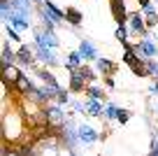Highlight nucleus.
I'll use <instances>...</instances> for the list:
<instances>
[{
	"mask_svg": "<svg viewBox=\"0 0 158 156\" xmlns=\"http://www.w3.org/2000/svg\"><path fill=\"white\" fill-rule=\"evenodd\" d=\"M109 10H112V16L116 24H126L128 21V12H126V2L123 0H109Z\"/></svg>",
	"mask_w": 158,
	"mask_h": 156,
	"instance_id": "f257e3e1",
	"label": "nucleus"
},
{
	"mask_svg": "<svg viewBox=\"0 0 158 156\" xmlns=\"http://www.w3.org/2000/svg\"><path fill=\"white\" fill-rule=\"evenodd\" d=\"M77 133H79V142H84V145H93V142L98 140V133H95L91 126H86V124H79Z\"/></svg>",
	"mask_w": 158,
	"mask_h": 156,
	"instance_id": "f03ea898",
	"label": "nucleus"
},
{
	"mask_svg": "<svg viewBox=\"0 0 158 156\" xmlns=\"http://www.w3.org/2000/svg\"><path fill=\"white\" fill-rule=\"evenodd\" d=\"M35 42H37V44H44V47H49V49L58 47V40H56L54 30H47L44 35H42V33H35Z\"/></svg>",
	"mask_w": 158,
	"mask_h": 156,
	"instance_id": "7ed1b4c3",
	"label": "nucleus"
},
{
	"mask_svg": "<svg viewBox=\"0 0 158 156\" xmlns=\"http://www.w3.org/2000/svg\"><path fill=\"white\" fill-rule=\"evenodd\" d=\"M128 28L133 30V33H139V35H147V28H144V21H142V16L135 12V14H130L128 16Z\"/></svg>",
	"mask_w": 158,
	"mask_h": 156,
	"instance_id": "20e7f679",
	"label": "nucleus"
},
{
	"mask_svg": "<svg viewBox=\"0 0 158 156\" xmlns=\"http://www.w3.org/2000/svg\"><path fill=\"white\" fill-rule=\"evenodd\" d=\"M37 56L44 61L47 65H56V63H58V58L51 54V49H49V47H44V44H37Z\"/></svg>",
	"mask_w": 158,
	"mask_h": 156,
	"instance_id": "39448f33",
	"label": "nucleus"
},
{
	"mask_svg": "<svg viewBox=\"0 0 158 156\" xmlns=\"http://www.w3.org/2000/svg\"><path fill=\"white\" fill-rule=\"evenodd\" d=\"M79 54H81V58H84V61H95V58H98V54H95V49H93V44L86 42V40L79 44Z\"/></svg>",
	"mask_w": 158,
	"mask_h": 156,
	"instance_id": "423d86ee",
	"label": "nucleus"
},
{
	"mask_svg": "<svg viewBox=\"0 0 158 156\" xmlns=\"http://www.w3.org/2000/svg\"><path fill=\"white\" fill-rule=\"evenodd\" d=\"M95 68H98L102 75H112V72H116L118 65L112 63V61H107V58H95Z\"/></svg>",
	"mask_w": 158,
	"mask_h": 156,
	"instance_id": "0eeeda50",
	"label": "nucleus"
},
{
	"mask_svg": "<svg viewBox=\"0 0 158 156\" xmlns=\"http://www.w3.org/2000/svg\"><path fill=\"white\" fill-rule=\"evenodd\" d=\"M100 100H102V98H100ZM100 100H98V98H91V100L86 102V112L93 114V117H100V114H105V110H102V105H100Z\"/></svg>",
	"mask_w": 158,
	"mask_h": 156,
	"instance_id": "6e6552de",
	"label": "nucleus"
},
{
	"mask_svg": "<svg viewBox=\"0 0 158 156\" xmlns=\"http://www.w3.org/2000/svg\"><path fill=\"white\" fill-rule=\"evenodd\" d=\"M137 51H139V54H144V56H156V54H158L156 44L149 42V40H142V42L137 44Z\"/></svg>",
	"mask_w": 158,
	"mask_h": 156,
	"instance_id": "1a4fd4ad",
	"label": "nucleus"
},
{
	"mask_svg": "<svg viewBox=\"0 0 158 156\" xmlns=\"http://www.w3.org/2000/svg\"><path fill=\"white\" fill-rule=\"evenodd\" d=\"M65 21H70L72 26H79L81 21H84V16H81V12H79V10L68 7V10H65Z\"/></svg>",
	"mask_w": 158,
	"mask_h": 156,
	"instance_id": "9d476101",
	"label": "nucleus"
},
{
	"mask_svg": "<svg viewBox=\"0 0 158 156\" xmlns=\"http://www.w3.org/2000/svg\"><path fill=\"white\" fill-rule=\"evenodd\" d=\"M70 82H72V84H70V91H74V93H79V91H84V89H86V79L84 77H81V75H79V72H72V79H70Z\"/></svg>",
	"mask_w": 158,
	"mask_h": 156,
	"instance_id": "9b49d317",
	"label": "nucleus"
},
{
	"mask_svg": "<svg viewBox=\"0 0 158 156\" xmlns=\"http://www.w3.org/2000/svg\"><path fill=\"white\" fill-rule=\"evenodd\" d=\"M16 61H19L21 65H33L35 61H33V54H30L26 47H21L19 51H16Z\"/></svg>",
	"mask_w": 158,
	"mask_h": 156,
	"instance_id": "f8f14e48",
	"label": "nucleus"
},
{
	"mask_svg": "<svg viewBox=\"0 0 158 156\" xmlns=\"http://www.w3.org/2000/svg\"><path fill=\"white\" fill-rule=\"evenodd\" d=\"M47 117H49L51 124H65V114L60 112L58 107H49L47 110Z\"/></svg>",
	"mask_w": 158,
	"mask_h": 156,
	"instance_id": "ddd939ff",
	"label": "nucleus"
},
{
	"mask_svg": "<svg viewBox=\"0 0 158 156\" xmlns=\"http://www.w3.org/2000/svg\"><path fill=\"white\" fill-rule=\"evenodd\" d=\"M16 86H19V91H21V93H33V91H35V86L30 84V79H28V77H23V75L16 79Z\"/></svg>",
	"mask_w": 158,
	"mask_h": 156,
	"instance_id": "4468645a",
	"label": "nucleus"
},
{
	"mask_svg": "<svg viewBox=\"0 0 158 156\" xmlns=\"http://www.w3.org/2000/svg\"><path fill=\"white\" fill-rule=\"evenodd\" d=\"M44 7H47V10H49V12H51V14H54L58 21H63V19H65V12H63V10H58V7H56L51 0H44Z\"/></svg>",
	"mask_w": 158,
	"mask_h": 156,
	"instance_id": "2eb2a0df",
	"label": "nucleus"
},
{
	"mask_svg": "<svg viewBox=\"0 0 158 156\" xmlns=\"http://www.w3.org/2000/svg\"><path fill=\"white\" fill-rule=\"evenodd\" d=\"M40 79H42V82H44V84H51V86H58V82H56V77H54V75H51L49 72V70H40Z\"/></svg>",
	"mask_w": 158,
	"mask_h": 156,
	"instance_id": "dca6fc26",
	"label": "nucleus"
},
{
	"mask_svg": "<svg viewBox=\"0 0 158 156\" xmlns=\"http://www.w3.org/2000/svg\"><path fill=\"white\" fill-rule=\"evenodd\" d=\"M72 72H79V75H81V77L86 79V82H93V79H95V72H93V70H89V68H86V65H81V68L72 70Z\"/></svg>",
	"mask_w": 158,
	"mask_h": 156,
	"instance_id": "f3484780",
	"label": "nucleus"
},
{
	"mask_svg": "<svg viewBox=\"0 0 158 156\" xmlns=\"http://www.w3.org/2000/svg\"><path fill=\"white\" fill-rule=\"evenodd\" d=\"M114 35H116V40L126 42V35H128V30H126V24H118V28L114 30Z\"/></svg>",
	"mask_w": 158,
	"mask_h": 156,
	"instance_id": "a211bd4d",
	"label": "nucleus"
},
{
	"mask_svg": "<svg viewBox=\"0 0 158 156\" xmlns=\"http://www.w3.org/2000/svg\"><path fill=\"white\" fill-rule=\"evenodd\" d=\"M86 93H89L91 98H105V91H102V89H98V86H89V89H86Z\"/></svg>",
	"mask_w": 158,
	"mask_h": 156,
	"instance_id": "6ab92c4d",
	"label": "nucleus"
},
{
	"mask_svg": "<svg viewBox=\"0 0 158 156\" xmlns=\"http://www.w3.org/2000/svg\"><path fill=\"white\" fill-rule=\"evenodd\" d=\"M128 119H130V112H128V110H116V121H118V124H126Z\"/></svg>",
	"mask_w": 158,
	"mask_h": 156,
	"instance_id": "aec40b11",
	"label": "nucleus"
},
{
	"mask_svg": "<svg viewBox=\"0 0 158 156\" xmlns=\"http://www.w3.org/2000/svg\"><path fill=\"white\" fill-rule=\"evenodd\" d=\"M116 110H118V107L112 102V105H109V107L105 110V117H107V119H116Z\"/></svg>",
	"mask_w": 158,
	"mask_h": 156,
	"instance_id": "412c9836",
	"label": "nucleus"
},
{
	"mask_svg": "<svg viewBox=\"0 0 158 156\" xmlns=\"http://www.w3.org/2000/svg\"><path fill=\"white\" fill-rule=\"evenodd\" d=\"M56 102H58V105H65V102H68V91H63V89H60L58 96H56Z\"/></svg>",
	"mask_w": 158,
	"mask_h": 156,
	"instance_id": "4be33fe9",
	"label": "nucleus"
},
{
	"mask_svg": "<svg viewBox=\"0 0 158 156\" xmlns=\"http://www.w3.org/2000/svg\"><path fill=\"white\" fill-rule=\"evenodd\" d=\"M147 70H149V75H156V77H158V63L147 61Z\"/></svg>",
	"mask_w": 158,
	"mask_h": 156,
	"instance_id": "5701e85b",
	"label": "nucleus"
},
{
	"mask_svg": "<svg viewBox=\"0 0 158 156\" xmlns=\"http://www.w3.org/2000/svg\"><path fill=\"white\" fill-rule=\"evenodd\" d=\"M151 154L158 156V137H156V135H153V142H151Z\"/></svg>",
	"mask_w": 158,
	"mask_h": 156,
	"instance_id": "b1692460",
	"label": "nucleus"
},
{
	"mask_svg": "<svg viewBox=\"0 0 158 156\" xmlns=\"http://www.w3.org/2000/svg\"><path fill=\"white\" fill-rule=\"evenodd\" d=\"M7 37H12V40H19V35H16V30L7 28Z\"/></svg>",
	"mask_w": 158,
	"mask_h": 156,
	"instance_id": "393cba45",
	"label": "nucleus"
},
{
	"mask_svg": "<svg viewBox=\"0 0 158 156\" xmlns=\"http://www.w3.org/2000/svg\"><path fill=\"white\" fill-rule=\"evenodd\" d=\"M72 107H74V112H84V105H79V102H72Z\"/></svg>",
	"mask_w": 158,
	"mask_h": 156,
	"instance_id": "a878e982",
	"label": "nucleus"
},
{
	"mask_svg": "<svg viewBox=\"0 0 158 156\" xmlns=\"http://www.w3.org/2000/svg\"><path fill=\"white\" fill-rule=\"evenodd\" d=\"M149 5H151V0H139V7H142V10H144V7H149Z\"/></svg>",
	"mask_w": 158,
	"mask_h": 156,
	"instance_id": "bb28decb",
	"label": "nucleus"
},
{
	"mask_svg": "<svg viewBox=\"0 0 158 156\" xmlns=\"http://www.w3.org/2000/svg\"><path fill=\"white\" fill-rule=\"evenodd\" d=\"M35 2H42V0H35Z\"/></svg>",
	"mask_w": 158,
	"mask_h": 156,
	"instance_id": "cd10ccee",
	"label": "nucleus"
}]
</instances>
